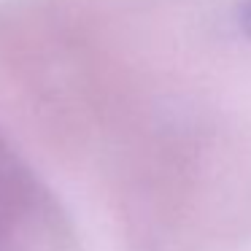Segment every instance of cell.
Here are the masks:
<instances>
[{
    "instance_id": "cell-1",
    "label": "cell",
    "mask_w": 251,
    "mask_h": 251,
    "mask_svg": "<svg viewBox=\"0 0 251 251\" xmlns=\"http://www.w3.org/2000/svg\"><path fill=\"white\" fill-rule=\"evenodd\" d=\"M238 22H240V30L251 38V0H243L240 14H238Z\"/></svg>"
}]
</instances>
